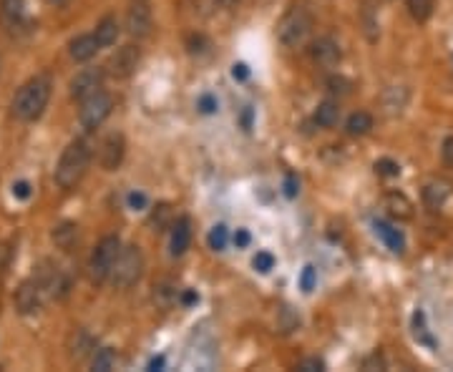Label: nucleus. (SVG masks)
Segmentation results:
<instances>
[{
    "label": "nucleus",
    "instance_id": "f257e3e1",
    "mask_svg": "<svg viewBox=\"0 0 453 372\" xmlns=\"http://www.w3.org/2000/svg\"><path fill=\"white\" fill-rule=\"evenodd\" d=\"M91 163V149L84 138H76L66 146V151L61 154L58 166H56V184L61 189H73L79 186L81 179L86 177V169Z\"/></svg>",
    "mask_w": 453,
    "mask_h": 372
},
{
    "label": "nucleus",
    "instance_id": "f03ea898",
    "mask_svg": "<svg viewBox=\"0 0 453 372\" xmlns=\"http://www.w3.org/2000/svg\"><path fill=\"white\" fill-rule=\"evenodd\" d=\"M48 98H51V81L46 76H35V79L20 86V91L15 93L13 113L20 121H35L46 111Z\"/></svg>",
    "mask_w": 453,
    "mask_h": 372
},
{
    "label": "nucleus",
    "instance_id": "7ed1b4c3",
    "mask_svg": "<svg viewBox=\"0 0 453 372\" xmlns=\"http://www.w3.org/2000/svg\"><path fill=\"white\" fill-rule=\"evenodd\" d=\"M144 275V254L136 244H129V247H121L118 252V259L111 269V284L116 289H129L134 287Z\"/></svg>",
    "mask_w": 453,
    "mask_h": 372
},
{
    "label": "nucleus",
    "instance_id": "20e7f679",
    "mask_svg": "<svg viewBox=\"0 0 453 372\" xmlns=\"http://www.w3.org/2000/svg\"><path fill=\"white\" fill-rule=\"evenodd\" d=\"M118 252H121V239L118 236H104L96 249H93L91 261H88V275H91L93 284H101V282L111 280V269L118 259Z\"/></svg>",
    "mask_w": 453,
    "mask_h": 372
},
{
    "label": "nucleus",
    "instance_id": "39448f33",
    "mask_svg": "<svg viewBox=\"0 0 453 372\" xmlns=\"http://www.w3.org/2000/svg\"><path fill=\"white\" fill-rule=\"evenodd\" d=\"M312 28V15L305 8H292L289 13H285V18L277 26V38L285 48H297L302 46L310 35Z\"/></svg>",
    "mask_w": 453,
    "mask_h": 372
},
{
    "label": "nucleus",
    "instance_id": "423d86ee",
    "mask_svg": "<svg viewBox=\"0 0 453 372\" xmlns=\"http://www.w3.org/2000/svg\"><path fill=\"white\" fill-rule=\"evenodd\" d=\"M111 108H113V98L106 91H99V93H93V96L84 98V101H81V111H79L81 126L88 131L99 129L106 118H109Z\"/></svg>",
    "mask_w": 453,
    "mask_h": 372
},
{
    "label": "nucleus",
    "instance_id": "0eeeda50",
    "mask_svg": "<svg viewBox=\"0 0 453 372\" xmlns=\"http://www.w3.org/2000/svg\"><path fill=\"white\" fill-rule=\"evenodd\" d=\"M138 63H141V48H138L136 43H126V46H121L111 56V60H109V71H111L113 79L124 81V79H129V76L136 73Z\"/></svg>",
    "mask_w": 453,
    "mask_h": 372
},
{
    "label": "nucleus",
    "instance_id": "6e6552de",
    "mask_svg": "<svg viewBox=\"0 0 453 372\" xmlns=\"http://www.w3.org/2000/svg\"><path fill=\"white\" fill-rule=\"evenodd\" d=\"M46 292H43V287H40L38 280H28L23 282L18 287V292H15V307H18L20 314H35L40 312V307H43V302H46Z\"/></svg>",
    "mask_w": 453,
    "mask_h": 372
},
{
    "label": "nucleus",
    "instance_id": "1a4fd4ad",
    "mask_svg": "<svg viewBox=\"0 0 453 372\" xmlns=\"http://www.w3.org/2000/svg\"><path fill=\"white\" fill-rule=\"evenodd\" d=\"M126 31L132 38H146L151 33V6L149 0H132L126 13Z\"/></svg>",
    "mask_w": 453,
    "mask_h": 372
},
{
    "label": "nucleus",
    "instance_id": "9d476101",
    "mask_svg": "<svg viewBox=\"0 0 453 372\" xmlns=\"http://www.w3.org/2000/svg\"><path fill=\"white\" fill-rule=\"evenodd\" d=\"M101 88H104V68H84L71 81V96L76 101H84V98L99 93Z\"/></svg>",
    "mask_w": 453,
    "mask_h": 372
},
{
    "label": "nucleus",
    "instance_id": "9b49d317",
    "mask_svg": "<svg viewBox=\"0 0 453 372\" xmlns=\"http://www.w3.org/2000/svg\"><path fill=\"white\" fill-rule=\"evenodd\" d=\"M126 156V138L124 134H118V131H111L109 136L101 141V166L104 171H116L121 166Z\"/></svg>",
    "mask_w": 453,
    "mask_h": 372
},
{
    "label": "nucleus",
    "instance_id": "f8f14e48",
    "mask_svg": "<svg viewBox=\"0 0 453 372\" xmlns=\"http://www.w3.org/2000/svg\"><path fill=\"white\" fill-rule=\"evenodd\" d=\"M451 194H453V184L443 177H436V179H431V181H426V186H423V191H420L423 204H426L431 211L440 209V207L448 202V196Z\"/></svg>",
    "mask_w": 453,
    "mask_h": 372
},
{
    "label": "nucleus",
    "instance_id": "ddd939ff",
    "mask_svg": "<svg viewBox=\"0 0 453 372\" xmlns=\"http://www.w3.org/2000/svg\"><path fill=\"white\" fill-rule=\"evenodd\" d=\"M310 56H312V60H315L320 68H333V65L340 63L342 51H340V46H337V40L320 38V40H315V43H312V51H310Z\"/></svg>",
    "mask_w": 453,
    "mask_h": 372
},
{
    "label": "nucleus",
    "instance_id": "4468645a",
    "mask_svg": "<svg viewBox=\"0 0 453 372\" xmlns=\"http://www.w3.org/2000/svg\"><path fill=\"white\" fill-rule=\"evenodd\" d=\"M383 204H386L388 214L393 216V219H398V222H411V219H413V214H415L413 202H411L403 191H388L386 199H383Z\"/></svg>",
    "mask_w": 453,
    "mask_h": 372
},
{
    "label": "nucleus",
    "instance_id": "2eb2a0df",
    "mask_svg": "<svg viewBox=\"0 0 453 372\" xmlns=\"http://www.w3.org/2000/svg\"><path fill=\"white\" fill-rule=\"evenodd\" d=\"M191 244V222L189 216H182L177 222L171 224V257H182L186 254V249Z\"/></svg>",
    "mask_w": 453,
    "mask_h": 372
},
{
    "label": "nucleus",
    "instance_id": "dca6fc26",
    "mask_svg": "<svg viewBox=\"0 0 453 372\" xmlns=\"http://www.w3.org/2000/svg\"><path fill=\"white\" fill-rule=\"evenodd\" d=\"M99 48H101V43H99V38H96V33H84V35L71 40L68 51H71V58L76 60V63H86V60H91L93 56H96Z\"/></svg>",
    "mask_w": 453,
    "mask_h": 372
},
{
    "label": "nucleus",
    "instance_id": "f3484780",
    "mask_svg": "<svg viewBox=\"0 0 453 372\" xmlns=\"http://www.w3.org/2000/svg\"><path fill=\"white\" fill-rule=\"evenodd\" d=\"M96 353V340L86 330H76V332L68 337V357L76 359V362H84L88 355Z\"/></svg>",
    "mask_w": 453,
    "mask_h": 372
},
{
    "label": "nucleus",
    "instance_id": "a211bd4d",
    "mask_svg": "<svg viewBox=\"0 0 453 372\" xmlns=\"http://www.w3.org/2000/svg\"><path fill=\"white\" fill-rule=\"evenodd\" d=\"M0 18L10 33L18 31L26 20V3L23 0H0Z\"/></svg>",
    "mask_w": 453,
    "mask_h": 372
},
{
    "label": "nucleus",
    "instance_id": "6ab92c4d",
    "mask_svg": "<svg viewBox=\"0 0 453 372\" xmlns=\"http://www.w3.org/2000/svg\"><path fill=\"white\" fill-rule=\"evenodd\" d=\"M373 227H375V234L381 236L383 242H386V247L390 249L393 254H403V252H406V239H403V234L398 229H393L386 222H375Z\"/></svg>",
    "mask_w": 453,
    "mask_h": 372
},
{
    "label": "nucleus",
    "instance_id": "aec40b11",
    "mask_svg": "<svg viewBox=\"0 0 453 372\" xmlns=\"http://www.w3.org/2000/svg\"><path fill=\"white\" fill-rule=\"evenodd\" d=\"M53 242H56V247L63 249V252H71L76 244H79V224L73 222H63L58 224V227L53 229Z\"/></svg>",
    "mask_w": 453,
    "mask_h": 372
},
{
    "label": "nucleus",
    "instance_id": "412c9836",
    "mask_svg": "<svg viewBox=\"0 0 453 372\" xmlns=\"http://www.w3.org/2000/svg\"><path fill=\"white\" fill-rule=\"evenodd\" d=\"M118 33H121V28H118V20L113 15L101 18V23L96 26V38H99L101 48H111L118 40Z\"/></svg>",
    "mask_w": 453,
    "mask_h": 372
},
{
    "label": "nucleus",
    "instance_id": "4be33fe9",
    "mask_svg": "<svg viewBox=\"0 0 453 372\" xmlns=\"http://www.w3.org/2000/svg\"><path fill=\"white\" fill-rule=\"evenodd\" d=\"M340 121V106L335 101H322L320 106L315 108V124L320 129H333Z\"/></svg>",
    "mask_w": 453,
    "mask_h": 372
},
{
    "label": "nucleus",
    "instance_id": "5701e85b",
    "mask_svg": "<svg viewBox=\"0 0 453 372\" xmlns=\"http://www.w3.org/2000/svg\"><path fill=\"white\" fill-rule=\"evenodd\" d=\"M373 116L368 111H355L350 113V118L345 121V131H348L350 136H365L373 131Z\"/></svg>",
    "mask_w": 453,
    "mask_h": 372
},
{
    "label": "nucleus",
    "instance_id": "b1692460",
    "mask_svg": "<svg viewBox=\"0 0 453 372\" xmlns=\"http://www.w3.org/2000/svg\"><path fill=\"white\" fill-rule=\"evenodd\" d=\"M406 3H408V13L413 15V20H418V23H426L434 15L436 0H406Z\"/></svg>",
    "mask_w": 453,
    "mask_h": 372
},
{
    "label": "nucleus",
    "instance_id": "393cba45",
    "mask_svg": "<svg viewBox=\"0 0 453 372\" xmlns=\"http://www.w3.org/2000/svg\"><path fill=\"white\" fill-rule=\"evenodd\" d=\"M91 365L96 372L113 370V365H116V350H111V347H101V350H96V353H93Z\"/></svg>",
    "mask_w": 453,
    "mask_h": 372
},
{
    "label": "nucleus",
    "instance_id": "a878e982",
    "mask_svg": "<svg viewBox=\"0 0 453 372\" xmlns=\"http://www.w3.org/2000/svg\"><path fill=\"white\" fill-rule=\"evenodd\" d=\"M413 334H415V340L420 342V345H426V347H436V340L428 334V327H426V314L420 312H415L413 314Z\"/></svg>",
    "mask_w": 453,
    "mask_h": 372
},
{
    "label": "nucleus",
    "instance_id": "bb28decb",
    "mask_svg": "<svg viewBox=\"0 0 453 372\" xmlns=\"http://www.w3.org/2000/svg\"><path fill=\"white\" fill-rule=\"evenodd\" d=\"M151 227L157 232H164L166 227H171V207L169 204H157L151 211Z\"/></svg>",
    "mask_w": 453,
    "mask_h": 372
},
{
    "label": "nucleus",
    "instance_id": "cd10ccee",
    "mask_svg": "<svg viewBox=\"0 0 453 372\" xmlns=\"http://www.w3.org/2000/svg\"><path fill=\"white\" fill-rule=\"evenodd\" d=\"M277 327H280V332H292L300 327V314L295 312L292 307H283L280 309V320H277Z\"/></svg>",
    "mask_w": 453,
    "mask_h": 372
},
{
    "label": "nucleus",
    "instance_id": "c85d7f7f",
    "mask_svg": "<svg viewBox=\"0 0 453 372\" xmlns=\"http://www.w3.org/2000/svg\"><path fill=\"white\" fill-rule=\"evenodd\" d=\"M227 242H230V234H227V227L224 224H217V227L209 232V247L214 249V252H224V247H227Z\"/></svg>",
    "mask_w": 453,
    "mask_h": 372
},
{
    "label": "nucleus",
    "instance_id": "c756f323",
    "mask_svg": "<svg viewBox=\"0 0 453 372\" xmlns=\"http://www.w3.org/2000/svg\"><path fill=\"white\" fill-rule=\"evenodd\" d=\"M177 300V292H174V287H169V284H159V287H154V302H157L159 307H171V302Z\"/></svg>",
    "mask_w": 453,
    "mask_h": 372
},
{
    "label": "nucleus",
    "instance_id": "7c9ffc66",
    "mask_svg": "<svg viewBox=\"0 0 453 372\" xmlns=\"http://www.w3.org/2000/svg\"><path fill=\"white\" fill-rule=\"evenodd\" d=\"M252 267H255L260 275L272 272V269H275V257H272V252H257L255 259H252Z\"/></svg>",
    "mask_w": 453,
    "mask_h": 372
},
{
    "label": "nucleus",
    "instance_id": "2f4dec72",
    "mask_svg": "<svg viewBox=\"0 0 453 372\" xmlns=\"http://www.w3.org/2000/svg\"><path fill=\"white\" fill-rule=\"evenodd\" d=\"M328 88H330V93H335V96H348V93L353 91V83H350L345 76H330Z\"/></svg>",
    "mask_w": 453,
    "mask_h": 372
},
{
    "label": "nucleus",
    "instance_id": "473e14b6",
    "mask_svg": "<svg viewBox=\"0 0 453 372\" xmlns=\"http://www.w3.org/2000/svg\"><path fill=\"white\" fill-rule=\"evenodd\" d=\"M375 171L386 179H393L401 174V166H398V161H393V159H378V161H375Z\"/></svg>",
    "mask_w": 453,
    "mask_h": 372
},
{
    "label": "nucleus",
    "instance_id": "72a5a7b5",
    "mask_svg": "<svg viewBox=\"0 0 453 372\" xmlns=\"http://www.w3.org/2000/svg\"><path fill=\"white\" fill-rule=\"evenodd\" d=\"M315 284H317V269L312 267V264H308L300 275V289L305 294H310L312 289H315Z\"/></svg>",
    "mask_w": 453,
    "mask_h": 372
},
{
    "label": "nucleus",
    "instance_id": "f704fd0d",
    "mask_svg": "<svg viewBox=\"0 0 453 372\" xmlns=\"http://www.w3.org/2000/svg\"><path fill=\"white\" fill-rule=\"evenodd\" d=\"M363 20H365V33H368V40L378 38V18H375V8H365L363 10Z\"/></svg>",
    "mask_w": 453,
    "mask_h": 372
},
{
    "label": "nucleus",
    "instance_id": "c9c22d12",
    "mask_svg": "<svg viewBox=\"0 0 453 372\" xmlns=\"http://www.w3.org/2000/svg\"><path fill=\"white\" fill-rule=\"evenodd\" d=\"M197 108H199L202 113H207V116H209V113L217 111V98L212 96V93H204V96H199Z\"/></svg>",
    "mask_w": 453,
    "mask_h": 372
},
{
    "label": "nucleus",
    "instance_id": "e433bc0d",
    "mask_svg": "<svg viewBox=\"0 0 453 372\" xmlns=\"http://www.w3.org/2000/svg\"><path fill=\"white\" fill-rule=\"evenodd\" d=\"M297 370H302V372H320V370H325V362H322L320 357H308V359H302L300 365H297Z\"/></svg>",
    "mask_w": 453,
    "mask_h": 372
},
{
    "label": "nucleus",
    "instance_id": "4c0bfd02",
    "mask_svg": "<svg viewBox=\"0 0 453 372\" xmlns=\"http://www.w3.org/2000/svg\"><path fill=\"white\" fill-rule=\"evenodd\" d=\"M232 242H235V247H237V249L250 247V242H252V234H250V232H247V229H237V232H235V236H232Z\"/></svg>",
    "mask_w": 453,
    "mask_h": 372
},
{
    "label": "nucleus",
    "instance_id": "58836bf2",
    "mask_svg": "<svg viewBox=\"0 0 453 372\" xmlns=\"http://www.w3.org/2000/svg\"><path fill=\"white\" fill-rule=\"evenodd\" d=\"M186 46H189V53H204L207 51V38L204 35H191L186 40Z\"/></svg>",
    "mask_w": 453,
    "mask_h": 372
},
{
    "label": "nucleus",
    "instance_id": "ea45409f",
    "mask_svg": "<svg viewBox=\"0 0 453 372\" xmlns=\"http://www.w3.org/2000/svg\"><path fill=\"white\" fill-rule=\"evenodd\" d=\"M363 367H365V370H386V359H383V355L375 353L363 362Z\"/></svg>",
    "mask_w": 453,
    "mask_h": 372
},
{
    "label": "nucleus",
    "instance_id": "a19ab883",
    "mask_svg": "<svg viewBox=\"0 0 453 372\" xmlns=\"http://www.w3.org/2000/svg\"><path fill=\"white\" fill-rule=\"evenodd\" d=\"M13 196H15V199H28V196H31V184H28V181H15L13 184Z\"/></svg>",
    "mask_w": 453,
    "mask_h": 372
},
{
    "label": "nucleus",
    "instance_id": "79ce46f5",
    "mask_svg": "<svg viewBox=\"0 0 453 372\" xmlns=\"http://www.w3.org/2000/svg\"><path fill=\"white\" fill-rule=\"evenodd\" d=\"M232 76H235L237 81L250 79V68H247V63H235V65H232Z\"/></svg>",
    "mask_w": 453,
    "mask_h": 372
},
{
    "label": "nucleus",
    "instance_id": "37998d69",
    "mask_svg": "<svg viewBox=\"0 0 453 372\" xmlns=\"http://www.w3.org/2000/svg\"><path fill=\"white\" fill-rule=\"evenodd\" d=\"M297 191H300V189H297V181H295V177H292V174H289V177L285 179V194H287L289 199H295V196H297Z\"/></svg>",
    "mask_w": 453,
    "mask_h": 372
},
{
    "label": "nucleus",
    "instance_id": "c03bdc74",
    "mask_svg": "<svg viewBox=\"0 0 453 372\" xmlns=\"http://www.w3.org/2000/svg\"><path fill=\"white\" fill-rule=\"evenodd\" d=\"M443 161H446L448 166H453V136H448L446 144H443Z\"/></svg>",
    "mask_w": 453,
    "mask_h": 372
},
{
    "label": "nucleus",
    "instance_id": "a18cd8bd",
    "mask_svg": "<svg viewBox=\"0 0 453 372\" xmlns=\"http://www.w3.org/2000/svg\"><path fill=\"white\" fill-rule=\"evenodd\" d=\"M129 204H132L134 209H141V207H146V196L134 191V194H129Z\"/></svg>",
    "mask_w": 453,
    "mask_h": 372
},
{
    "label": "nucleus",
    "instance_id": "49530a36",
    "mask_svg": "<svg viewBox=\"0 0 453 372\" xmlns=\"http://www.w3.org/2000/svg\"><path fill=\"white\" fill-rule=\"evenodd\" d=\"M164 367V357H154L149 362V370H161Z\"/></svg>",
    "mask_w": 453,
    "mask_h": 372
},
{
    "label": "nucleus",
    "instance_id": "de8ad7c7",
    "mask_svg": "<svg viewBox=\"0 0 453 372\" xmlns=\"http://www.w3.org/2000/svg\"><path fill=\"white\" fill-rule=\"evenodd\" d=\"M182 300H184V305H194V302H197L199 297H197L194 292H184V294H182Z\"/></svg>",
    "mask_w": 453,
    "mask_h": 372
},
{
    "label": "nucleus",
    "instance_id": "09e8293b",
    "mask_svg": "<svg viewBox=\"0 0 453 372\" xmlns=\"http://www.w3.org/2000/svg\"><path fill=\"white\" fill-rule=\"evenodd\" d=\"M219 6L222 8H235V6H239V0H217Z\"/></svg>",
    "mask_w": 453,
    "mask_h": 372
},
{
    "label": "nucleus",
    "instance_id": "8fccbe9b",
    "mask_svg": "<svg viewBox=\"0 0 453 372\" xmlns=\"http://www.w3.org/2000/svg\"><path fill=\"white\" fill-rule=\"evenodd\" d=\"M3 269H6V249L0 247V272H3Z\"/></svg>",
    "mask_w": 453,
    "mask_h": 372
},
{
    "label": "nucleus",
    "instance_id": "3c124183",
    "mask_svg": "<svg viewBox=\"0 0 453 372\" xmlns=\"http://www.w3.org/2000/svg\"><path fill=\"white\" fill-rule=\"evenodd\" d=\"M48 3H51V6H56V8H61V6H66L68 0H48Z\"/></svg>",
    "mask_w": 453,
    "mask_h": 372
}]
</instances>
